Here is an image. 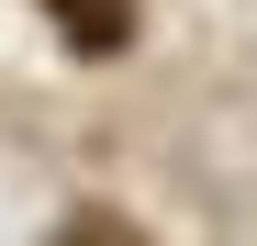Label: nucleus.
<instances>
[{"label": "nucleus", "instance_id": "nucleus-1", "mask_svg": "<svg viewBox=\"0 0 257 246\" xmlns=\"http://www.w3.org/2000/svg\"><path fill=\"white\" fill-rule=\"evenodd\" d=\"M45 12L67 23L78 56H123V45H135V0H45Z\"/></svg>", "mask_w": 257, "mask_h": 246}, {"label": "nucleus", "instance_id": "nucleus-2", "mask_svg": "<svg viewBox=\"0 0 257 246\" xmlns=\"http://www.w3.org/2000/svg\"><path fill=\"white\" fill-rule=\"evenodd\" d=\"M67 246H146V235H123L112 213H67Z\"/></svg>", "mask_w": 257, "mask_h": 246}]
</instances>
